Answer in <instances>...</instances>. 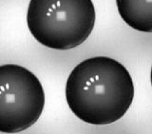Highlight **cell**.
I'll list each match as a JSON object with an SVG mask.
<instances>
[{"instance_id":"6da1fadb","label":"cell","mask_w":152,"mask_h":134,"mask_svg":"<svg viewBox=\"0 0 152 134\" xmlns=\"http://www.w3.org/2000/svg\"><path fill=\"white\" fill-rule=\"evenodd\" d=\"M66 101L83 122L95 126L115 123L134 98L131 75L117 60L94 56L79 63L66 82Z\"/></svg>"},{"instance_id":"7a4b0ae2","label":"cell","mask_w":152,"mask_h":134,"mask_svg":"<svg viewBox=\"0 0 152 134\" xmlns=\"http://www.w3.org/2000/svg\"><path fill=\"white\" fill-rule=\"evenodd\" d=\"M95 18L92 0H31L27 25L41 45L66 51L88 39Z\"/></svg>"},{"instance_id":"3957f363","label":"cell","mask_w":152,"mask_h":134,"mask_svg":"<svg viewBox=\"0 0 152 134\" xmlns=\"http://www.w3.org/2000/svg\"><path fill=\"white\" fill-rule=\"evenodd\" d=\"M45 92L35 74L15 64L0 66V132L17 133L38 121Z\"/></svg>"},{"instance_id":"277c9868","label":"cell","mask_w":152,"mask_h":134,"mask_svg":"<svg viewBox=\"0 0 152 134\" xmlns=\"http://www.w3.org/2000/svg\"><path fill=\"white\" fill-rule=\"evenodd\" d=\"M118 12L132 29L152 32V0H116Z\"/></svg>"},{"instance_id":"5b68a950","label":"cell","mask_w":152,"mask_h":134,"mask_svg":"<svg viewBox=\"0 0 152 134\" xmlns=\"http://www.w3.org/2000/svg\"><path fill=\"white\" fill-rule=\"evenodd\" d=\"M150 82H151V86H152V67H151V72H150Z\"/></svg>"}]
</instances>
